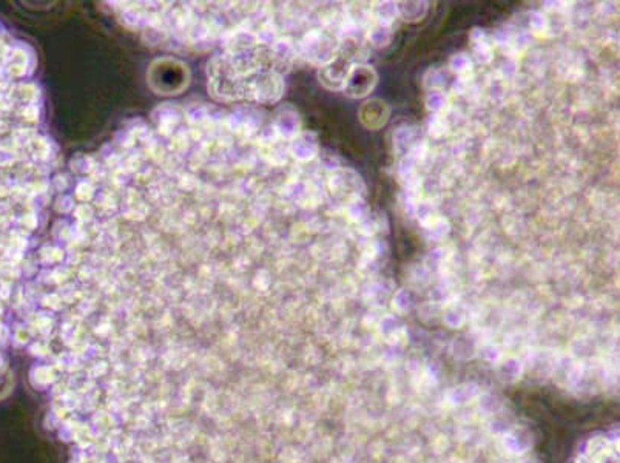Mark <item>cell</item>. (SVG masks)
<instances>
[{
	"label": "cell",
	"instance_id": "cell-1",
	"mask_svg": "<svg viewBox=\"0 0 620 463\" xmlns=\"http://www.w3.org/2000/svg\"><path fill=\"white\" fill-rule=\"evenodd\" d=\"M0 363H2V359H0ZM0 366H2V365H0Z\"/></svg>",
	"mask_w": 620,
	"mask_h": 463
}]
</instances>
